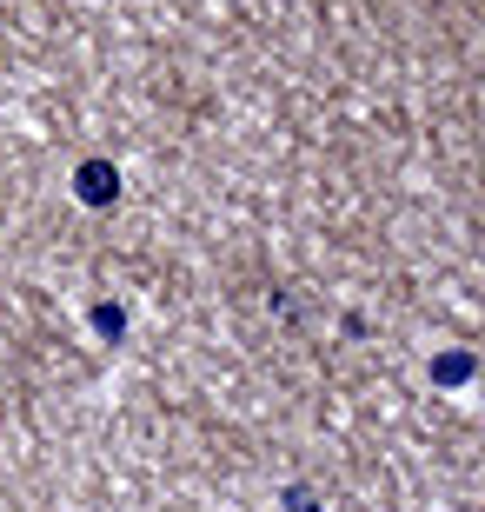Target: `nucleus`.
<instances>
[{"label":"nucleus","mask_w":485,"mask_h":512,"mask_svg":"<svg viewBox=\"0 0 485 512\" xmlns=\"http://www.w3.org/2000/svg\"><path fill=\"white\" fill-rule=\"evenodd\" d=\"M94 326L107 340H120V333H127V313H120V306H94Z\"/></svg>","instance_id":"7ed1b4c3"},{"label":"nucleus","mask_w":485,"mask_h":512,"mask_svg":"<svg viewBox=\"0 0 485 512\" xmlns=\"http://www.w3.org/2000/svg\"><path fill=\"white\" fill-rule=\"evenodd\" d=\"M74 193L87 207H113V200H120V167H113V160H80Z\"/></svg>","instance_id":"f257e3e1"},{"label":"nucleus","mask_w":485,"mask_h":512,"mask_svg":"<svg viewBox=\"0 0 485 512\" xmlns=\"http://www.w3.org/2000/svg\"><path fill=\"white\" fill-rule=\"evenodd\" d=\"M286 512H319V499L306 486H286Z\"/></svg>","instance_id":"20e7f679"},{"label":"nucleus","mask_w":485,"mask_h":512,"mask_svg":"<svg viewBox=\"0 0 485 512\" xmlns=\"http://www.w3.org/2000/svg\"><path fill=\"white\" fill-rule=\"evenodd\" d=\"M472 373H479V360H472L466 346H452V353H439V360H432V386H466Z\"/></svg>","instance_id":"f03ea898"}]
</instances>
